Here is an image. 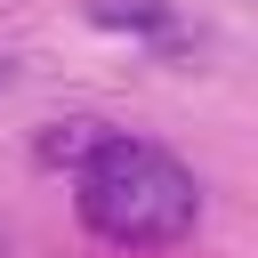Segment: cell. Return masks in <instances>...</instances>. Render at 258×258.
<instances>
[{"mask_svg":"<svg viewBox=\"0 0 258 258\" xmlns=\"http://www.w3.org/2000/svg\"><path fill=\"white\" fill-rule=\"evenodd\" d=\"M73 210H81L89 234H105V242H121V250H169V242L194 234L202 185H194V169H185L169 145L113 129V137L73 169Z\"/></svg>","mask_w":258,"mask_h":258,"instance_id":"cell-1","label":"cell"},{"mask_svg":"<svg viewBox=\"0 0 258 258\" xmlns=\"http://www.w3.org/2000/svg\"><path fill=\"white\" fill-rule=\"evenodd\" d=\"M105 137H113L105 121H56V129L40 137V161H48V169H81V161H89Z\"/></svg>","mask_w":258,"mask_h":258,"instance_id":"cell-2","label":"cell"},{"mask_svg":"<svg viewBox=\"0 0 258 258\" xmlns=\"http://www.w3.org/2000/svg\"><path fill=\"white\" fill-rule=\"evenodd\" d=\"M89 8V24H105V32H169V8L161 0H81Z\"/></svg>","mask_w":258,"mask_h":258,"instance_id":"cell-3","label":"cell"},{"mask_svg":"<svg viewBox=\"0 0 258 258\" xmlns=\"http://www.w3.org/2000/svg\"><path fill=\"white\" fill-rule=\"evenodd\" d=\"M8 81H16V64H8V56H0V89H8Z\"/></svg>","mask_w":258,"mask_h":258,"instance_id":"cell-4","label":"cell"}]
</instances>
